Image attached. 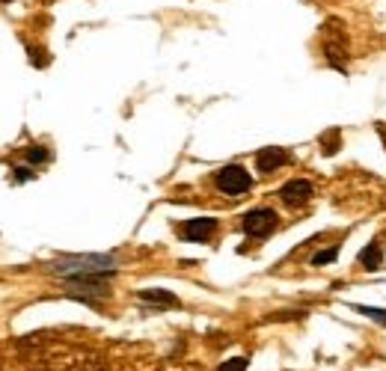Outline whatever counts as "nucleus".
<instances>
[{
	"instance_id": "f03ea898",
	"label": "nucleus",
	"mask_w": 386,
	"mask_h": 371,
	"mask_svg": "<svg viewBox=\"0 0 386 371\" xmlns=\"http://www.w3.org/2000/svg\"><path fill=\"white\" fill-rule=\"evenodd\" d=\"M110 279L113 271L104 274H75V276H63V289L72 300H92V297H107L110 294Z\"/></svg>"
},
{
	"instance_id": "f3484780",
	"label": "nucleus",
	"mask_w": 386,
	"mask_h": 371,
	"mask_svg": "<svg viewBox=\"0 0 386 371\" xmlns=\"http://www.w3.org/2000/svg\"><path fill=\"white\" fill-rule=\"evenodd\" d=\"M0 4H12V0H0Z\"/></svg>"
},
{
	"instance_id": "0eeeda50",
	"label": "nucleus",
	"mask_w": 386,
	"mask_h": 371,
	"mask_svg": "<svg viewBox=\"0 0 386 371\" xmlns=\"http://www.w3.org/2000/svg\"><path fill=\"white\" fill-rule=\"evenodd\" d=\"M285 163H291V155H289L285 149L267 146V149H259V151H256V170H259L262 176L277 173L279 166H285Z\"/></svg>"
},
{
	"instance_id": "f8f14e48",
	"label": "nucleus",
	"mask_w": 386,
	"mask_h": 371,
	"mask_svg": "<svg viewBox=\"0 0 386 371\" xmlns=\"http://www.w3.org/2000/svg\"><path fill=\"white\" fill-rule=\"evenodd\" d=\"M339 146H342V134L339 131H327L324 134V137H321V151H324V155L330 158V155H336V151H339Z\"/></svg>"
},
{
	"instance_id": "20e7f679",
	"label": "nucleus",
	"mask_w": 386,
	"mask_h": 371,
	"mask_svg": "<svg viewBox=\"0 0 386 371\" xmlns=\"http://www.w3.org/2000/svg\"><path fill=\"white\" fill-rule=\"evenodd\" d=\"M279 226V217L274 208H253L241 217V232L250 235V238H267L274 235Z\"/></svg>"
},
{
	"instance_id": "4468645a",
	"label": "nucleus",
	"mask_w": 386,
	"mask_h": 371,
	"mask_svg": "<svg viewBox=\"0 0 386 371\" xmlns=\"http://www.w3.org/2000/svg\"><path fill=\"white\" fill-rule=\"evenodd\" d=\"M217 371H247V360L244 357H235V360H226L217 365Z\"/></svg>"
},
{
	"instance_id": "2eb2a0df",
	"label": "nucleus",
	"mask_w": 386,
	"mask_h": 371,
	"mask_svg": "<svg viewBox=\"0 0 386 371\" xmlns=\"http://www.w3.org/2000/svg\"><path fill=\"white\" fill-rule=\"evenodd\" d=\"M30 50V60H33V65H36V69H45L48 65V54L42 48H27Z\"/></svg>"
},
{
	"instance_id": "f257e3e1",
	"label": "nucleus",
	"mask_w": 386,
	"mask_h": 371,
	"mask_svg": "<svg viewBox=\"0 0 386 371\" xmlns=\"http://www.w3.org/2000/svg\"><path fill=\"white\" fill-rule=\"evenodd\" d=\"M116 267L113 252H80V256H63L51 262V271L60 276H75V274H104Z\"/></svg>"
},
{
	"instance_id": "1a4fd4ad",
	"label": "nucleus",
	"mask_w": 386,
	"mask_h": 371,
	"mask_svg": "<svg viewBox=\"0 0 386 371\" xmlns=\"http://www.w3.org/2000/svg\"><path fill=\"white\" fill-rule=\"evenodd\" d=\"M360 264L365 267V271H377V267L383 264V247H380V241H372V244L363 247V252H360Z\"/></svg>"
},
{
	"instance_id": "9d476101",
	"label": "nucleus",
	"mask_w": 386,
	"mask_h": 371,
	"mask_svg": "<svg viewBox=\"0 0 386 371\" xmlns=\"http://www.w3.org/2000/svg\"><path fill=\"white\" fill-rule=\"evenodd\" d=\"M21 158H24L30 166H39V163H48V161H51V151H48L45 146H30Z\"/></svg>"
},
{
	"instance_id": "ddd939ff",
	"label": "nucleus",
	"mask_w": 386,
	"mask_h": 371,
	"mask_svg": "<svg viewBox=\"0 0 386 371\" xmlns=\"http://www.w3.org/2000/svg\"><path fill=\"white\" fill-rule=\"evenodd\" d=\"M354 312H360V315H365V318H372L375 324H380V327H386V309H375V306H354Z\"/></svg>"
},
{
	"instance_id": "9b49d317",
	"label": "nucleus",
	"mask_w": 386,
	"mask_h": 371,
	"mask_svg": "<svg viewBox=\"0 0 386 371\" xmlns=\"http://www.w3.org/2000/svg\"><path fill=\"white\" fill-rule=\"evenodd\" d=\"M339 244H333V247H327V249H318L315 256H312V264L315 267H324V264H333L336 259H339Z\"/></svg>"
},
{
	"instance_id": "7ed1b4c3",
	"label": "nucleus",
	"mask_w": 386,
	"mask_h": 371,
	"mask_svg": "<svg viewBox=\"0 0 386 371\" xmlns=\"http://www.w3.org/2000/svg\"><path fill=\"white\" fill-rule=\"evenodd\" d=\"M214 188L226 196H241L253 188V176H250L241 163H229L214 176Z\"/></svg>"
},
{
	"instance_id": "6e6552de",
	"label": "nucleus",
	"mask_w": 386,
	"mask_h": 371,
	"mask_svg": "<svg viewBox=\"0 0 386 371\" xmlns=\"http://www.w3.org/2000/svg\"><path fill=\"white\" fill-rule=\"evenodd\" d=\"M137 300L146 303V306H155V309H176L178 306V297L166 289H146L137 291Z\"/></svg>"
},
{
	"instance_id": "423d86ee",
	"label": "nucleus",
	"mask_w": 386,
	"mask_h": 371,
	"mask_svg": "<svg viewBox=\"0 0 386 371\" xmlns=\"http://www.w3.org/2000/svg\"><path fill=\"white\" fill-rule=\"evenodd\" d=\"M312 193H315V188H312L309 178H291V181H285L282 188H279V199L285 202V205H291V208H297V205H304V202H309Z\"/></svg>"
},
{
	"instance_id": "39448f33",
	"label": "nucleus",
	"mask_w": 386,
	"mask_h": 371,
	"mask_svg": "<svg viewBox=\"0 0 386 371\" xmlns=\"http://www.w3.org/2000/svg\"><path fill=\"white\" fill-rule=\"evenodd\" d=\"M214 232H217V220H214V217H193V220L178 223V238L181 241H191V244H205Z\"/></svg>"
},
{
	"instance_id": "dca6fc26",
	"label": "nucleus",
	"mask_w": 386,
	"mask_h": 371,
	"mask_svg": "<svg viewBox=\"0 0 386 371\" xmlns=\"http://www.w3.org/2000/svg\"><path fill=\"white\" fill-rule=\"evenodd\" d=\"M12 178H15V184H21V181H30V178H33V166H18V170L12 173Z\"/></svg>"
}]
</instances>
